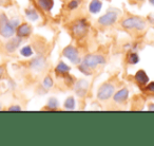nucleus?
<instances>
[{"mask_svg":"<svg viewBox=\"0 0 154 146\" xmlns=\"http://www.w3.org/2000/svg\"><path fill=\"white\" fill-rule=\"evenodd\" d=\"M62 55L70 60L72 64H79L82 60L79 58V52L73 46H66L63 50H62Z\"/></svg>","mask_w":154,"mask_h":146,"instance_id":"obj_6","label":"nucleus"},{"mask_svg":"<svg viewBox=\"0 0 154 146\" xmlns=\"http://www.w3.org/2000/svg\"><path fill=\"white\" fill-rule=\"evenodd\" d=\"M103 8V2L100 0H92L89 5V11L92 14H98L101 11Z\"/></svg>","mask_w":154,"mask_h":146,"instance_id":"obj_14","label":"nucleus"},{"mask_svg":"<svg viewBox=\"0 0 154 146\" xmlns=\"http://www.w3.org/2000/svg\"><path fill=\"white\" fill-rule=\"evenodd\" d=\"M152 21L154 22V16H153V17H152Z\"/></svg>","mask_w":154,"mask_h":146,"instance_id":"obj_31","label":"nucleus"},{"mask_svg":"<svg viewBox=\"0 0 154 146\" xmlns=\"http://www.w3.org/2000/svg\"><path fill=\"white\" fill-rule=\"evenodd\" d=\"M134 78L136 81V83L140 86H146L149 83V76L147 75V73L143 70H138L135 73Z\"/></svg>","mask_w":154,"mask_h":146,"instance_id":"obj_13","label":"nucleus"},{"mask_svg":"<svg viewBox=\"0 0 154 146\" xmlns=\"http://www.w3.org/2000/svg\"><path fill=\"white\" fill-rule=\"evenodd\" d=\"M32 33V28L28 24H21L16 28V35L20 38H26Z\"/></svg>","mask_w":154,"mask_h":146,"instance_id":"obj_11","label":"nucleus"},{"mask_svg":"<svg viewBox=\"0 0 154 146\" xmlns=\"http://www.w3.org/2000/svg\"><path fill=\"white\" fill-rule=\"evenodd\" d=\"M9 111H20L21 110V107L19 105H13L11 107H9Z\"/></svg>","mask_w":154,"mask_h":146,"instance_id":"obj_26","label":"nucleus"},{"mask_svg":"<svg viewBox=\"0 0 154 146\" xmlns=\"http://www.w3.org/2000/svg\"><path fill=\"white\" fill-rule=\"evenodd\" d=\"M115 93V86L112 83H105L97 90V99L101 102L110 100Z\"/></svg>","mask_w":154,"mask_h":146,"instance_id":"obj_4","label":"nucleus"},{"mask_svg":"<svg viewBox=\"0 0 154 146\" xmlns=\"http://www.w3.org/2000/svg\"><path fill=\"white\" fill-rule=\"evenodd\" d=\"M112 97H113V101L116 104H122L129 99V90L127 88H122L120 90L116 91Z\"/></svg>","mask_w":154,"mask_h":146,"instance_id":"obj_10","label":"nucleus"},{"mask_svg":"<svg viewBox=\"0 0 154 146\" xmlns=\"http://www.w3.org/2000/svg\"><path fill=\"white\" fill-rule=\"evenodd\" d=\"M20 55L23 56V57H31L33 55V50H32V47L31 46H24L23 48L20 49Z\"/></svg>","mask_w":154,"mask_h":146,"instance_id":"obj_20","label":"nucleus"},{"mask_svg":"<svg viewBox=\"0 0 154 146\" xmlns=\"http://www.w3.org/2000/svg\"><path fill=\"white\" fill-rule=\"evenodd\" d=\"M76 106V102H75V99L73 97H69L68 99L64 101L63 107L66 108V110H73Z\"/></svg>","mask_w":154,"mask_h":146,"instance_id":"obj_18","label":"nucleus"},{"mask_svg":"<svg viewBox=\"0 0 154 146\" xmlns=\"http://www.w3.org/2000/svg\"><path fill=\"white\" fill-rule=\"evenodd\" d=\"M37 3L39 8L45 12L52 11L54 7V0H37Z\"/></svg>","mask_w":154,"mask_h":146,"instance_id":"obj_16","label":"nucleus"},{"mask_svg":"<svg viewBox=\"0 0 154 146\" xmlns=\"http://www.w3.org/2000/svg\"><path fill=\"white\" fill-rule=\"evenodd\" d=\"M3 74H5V68L2 66H0V80L3 76Z\"/></svg>","mask_w":154,"mask_h":146,"instance_id":"obj_28","label":"nucleus"},{"mask_svg":"<svg viewBox=\"0 0 154 146\" xmlns=\"http://www.w3.org/2000/svg\"><path fill=\"white\" fill-rule=\"evenodd\" d=\"M26 17L30 20H32V21H36V20L39 19V14L36 12V10L32 9V8L26 10Z\"/></svg>","mask_w":154,"mask_h":146,"instance_id":"obj_17","label":"nucleus"},{"mask_svg":"<svg viewBox=\"0 0 154 146\" xmlns=\"http://www.w3.org/2000/svg\"><path fill=\"white\" fill-rule=\"evenodd\" d=\"M122 27L126 30H136V31H143L146 29L147 24L143 19L135 16L125 18L122 21Z\"/></svg>","mask_w":154,"mask_h":146,"instance_id":"obj_2","label":"nucleus"},{"mask_svg":"<svg viewBox=\"0 0 154 146\" xmlns=\"http://www.w3.org/2000/svg\"><path fill=\"white\" fill-rule=\"evenodd\" d=\"M150 3H151V5H154V0H150Z\"/></svg>","mask_w":154,"mask_h":146,"instance_id":"obj_30","label":"nucleus"},{"mask_svg":"<svg viewBox=\"0 0 154 146\" xmlns=\"http://www.w3.org/2000/svg\"><path fill=\"white\" fill-rule=\"evenodd\" d=\"M79 66H78V69H79V71L82 73H84V74H86L87 76L91 75L92 74V71H91V69L89 68V67H87L86 65H84L82 62H79Z\"/></svg>","mask_w":154,"mask_h":146,"instance_id":"obj_23","label":"nucleus"},{"mask_svg":"<svg viewBox=\"0 0 154 146\" xmlns=\"http://www.w3.org/2000/svg\"><path fill=\"white\" fill-rule=\"evenodd\" d=\"M16 28L5 13L0 14V35L3 38H11L15 35Z\"/></svg>","mask_w":154,"mask_h":146,"instance_id":"obj_1","label":"nucleus"},{"mask_svg":"<svg viewBox=\"0 0 154 146\" xmlns=\"http://www.w3.org/2000/svg\"><path fill=\"white\" fill-rule=\"evenodd\" d=\"M149 110H151V111L153 110L154 111V104H151V105L149 106Z\"/></svg>","mask_w":154,"mask_h":146,"instance_id":"obj_29","label":"nucleus"},{"mask_svg":"<svg viewBox=\"0 0 154 146\" xmlns=\"http://www.w3.org/2000/svg\"><path fill=\"white\" fill-rule=\"evenodd\" d=\"M79 5H80L79 0H72V1H70V2L68 3V8L70 10H75L79 7Z\"/></svg>","mask_w":154,"mask_h":146,"instance_id":"obj_24","label":"nucleus"},{"mask_svg":"<svg viewBox=\"0 0 154 146\" xmlns=\"http://www.w3.org/2000/svg\"><path fill=\"white\" fill-rule=\"evenodd\" d=\"M118 19V13L115 11H109L98 18V24L103 27H110L113 26Z\"/></svg>","mask_w":154,"mask_h":146,"instance_id":"obj_7","label":"nucleus"},{"mask_svg":"<svg viewBox=\"0 0 154 146\" xmlns=\"http://www.w3.org/2000/svg\"><path fill=\"white\" fill-rule=\"evenodd\" d=\"M70 70H71V67L68 66L64 62H58V65L55 68V72L57 74H59V75H66V74H68L70 72Z\"/></svg>","mask_w":154,"mask_h":146,"instance_id":"obj_15","label":"nucleus"},{"mask_svg":"<svg viewBox=\"0 0 154 146\" xmlns=\"http://www.w3.org/2000/svg\"><path fill=\"white\" fill-rule=\"evenodd\" d=\"M82 62L89 67L90 69H95L100 65L106 64V58L105 56L100 55V54H87L84 58H82Z\"/></svg>","mask_w":154,"mask_h":146,"instance_id":"obj_3","label":"nucleus"},{"mask_svg":"<svg viewBox=\"0 0 154 146\" xmlns=\"http://www.w3.org/2000/svg\"><path fill=\"white\" fill-rule=\"evenodd\" d=\"M21 39L22 38H20V37H18V36L11 37L10 40L5 43V50H7L9 53H13V52H15L16 50L18 49V47H19L20 43H21Z\"/></svg>","mask_w":154,"mask_h":146,"instance_id":"obj_12","label":"nucleus"},{"mask_svg":"<svg viewBox=\"0 0 154 146\" xmlns=\"http://www.w3.org/2000/svg\"><path fill=\"white\" fill-rule=\"evenodd\" d=\"M11 22L13 24V26L15 27V28H17L18 26H19V19H17V18H13V19L11 20Z\"/></svg>","mask_w":154,"mask_h":146,"instance_id":"obj_27","label":"nucleus"},{"mask_svg":"<svg viewBox=\"0 0 154 146\" xmlns=\"http://www.w3.org/2000/svg\"><path fill=\"white\" fill-rule=\"evenodd\" d=\"M1 109H2V107H1V106H0V110H1Z\"/></svg>","mask_w":154,"mask_h":146,"instance_id":"obj_32","label":"nucleus"},{"mask_svg":"<svg viewBox=\"0 0 154 146\" xmlns=\"http://www.w3.org/2000/svg\"><path fill=\"white\" fill-rule=\"evenodd\" d=\"M146 89H147V91H149V92L154 93V82L146 85Z\"/></svg>","mask_w":154,"mask_h":146,"instance_id":"obj_25","label":"nucleus"},{"mask_svg":"<svg viewBox=\"0 0 154 146\" xmlns=\"http://www.w3.org/2000/svg\"><path fill=\"white\" fill-rule=\"evenodd\" d=\"M47 66V62L43 56H36L30 62V69L34 72H41Z\"/></svg>","mask_w":154,"mask_h":146,"instance_id":"obj_9","label":"nucleus"},{"mask_svg":"<svg viewBox=\"0 0 154 146\" xmlns=\"http://www.w3.org/2000/svg\"><path fill=\"white\" fill-rule=\"evenodd\" d=\"M139 62V56L137 53H130L128 56V64L130 65H136Z\"/></svg>","mask_w":154,"mask_h":146,"instance_id":"obj_22","label":"nucleus"},{"mask_svg":"<svg viewBox=\"0 0 154 146\" xmlns=\"http://www.w3.org/2000/svg\"><path fill=\"white\" fill-rule=\"evenodd\" d=\"M53 85H54L53 78H52L50 75L45 76V80H43V82H42V86H43V88H45V90H49V89H51L52 87H53Z\"/></svg>","mask_w":154,"mask_h":146,"instance_id":"obj_21","label":"nucleus"},{"mask_svg":"<svg viewBox=\"0 0 154 146\" xmlns=\"http://www.w3.org/2000/svg\"><path fill=\"white\" fill-rule=\"evenodd\" d=\"M89 30V24H87V20L85 19H80L78 21H76L71 28V31H72L73 35L76 38H82V37H85L88 33Z\"/></svg>","mask_w":154,"mask_h":146,"instance_id":"obj_5","label":"nucleus"},{"mask_svg":"<svg viewBox=\"0 0 154 146\" xmlns=\"http://www.w3.org/2000/svg\"><path fill=\"white\" fill-rule=\"evenodd\" d=\"M59 107V102L56 97H50L47 104V108L50 110H55Z\"/></svg>","mask_w":154,"mask_h":146,"instance_id":"obj_19","label":"nucleus"},{"mask_svg":"<svg viewBox=\"0 0 154 146\" xmlns=\"http://www.w3.org/2000/svg\"><path fill=\"white\" fill-rule=\"evenodd\" d=\"M89 88H90V83H89V81L85 80V78H82V80L77 81V83L75 84L74 91L78 97H85L88 94Z\"/></svg>","mask_w":154,"mask_h":146,"instance_id":"obj_8","label":"nucleus"}]
</instances>
